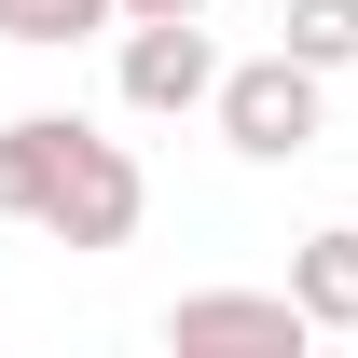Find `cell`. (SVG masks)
Masks as SVG:
<instances>
[{
	"mask_svg": "<svg viewBox=\"0 0 358 358\" xmlns=\"http://www.w3.org/2000/svg\"><path fill=\"white\" fill-rule=\"evenodd\" d=\"M96 28H124V0H0V42L14 55H69Z\"/></svg>",
	"mask_w": 358,
	"mask_h": 358,
	"instance_id": "6",
	"label": "cell"
},
{
	"mask_svg": "<svg viewBox=\"0 0 358 358\" xmlns=\"http://www.w3.org/2000/svg\"><path fill=\"white\" fill-rule=\"evenodd\" d=\"M221 83V42H207V14H124V110H207Z\"/></svg>",
	"mask_w": 358,
	"mask_h": 358,
	"instance_id": "4",
	"label": "cell"
},
{
	"mask_svg": "<svg viewBox=\"0 0 358 358\" xmlns=\"http://www.w3.org/2000/svg\"><path fill=\"white\" fill-rule=\"evenodd\" d=\"M124 14H207V0H124Z\"/></svg>",
	"mask_w": 358,
	"mask_h": 358,
	"instance_id": "8",
	"label": "cell"
},
{
	"mask_svg": "<svg viewBox=\"0 0 358 358\" xmlns=\"http://www.w3.org/2000/svg\"><path fill=\"white\" fill-rule=\"evenodd\" d=\"M207 110H221V152L289 166V152H317V124H331V69H303V55H248V69L207 83Z\"/></svg>",
	"mask_w": 358,
	"mask_h": 358,
	"instance_id": "2",
	"label": "cell"
},
{
	"mask_svg": "<svg viewBox=\"0 0 358 358\" xmlns=\"http://www.w3.org/2000/svg\"><path fill=\"white\" fill-rule=\"evenodd\" d=\"M138 207H152V179H138L124 138L69 124V110H14L0 124V221L55 234V248H124Z\"/></svg>",
	"mask_w": 358,
	"mask_h": 358,
	"instance_id": "1",
	"label": "cell"
},
{
	"mask_svg": "<svg viewBox=\"0 0 358 358\" xmlns=\"http://www.w3.org/2000/svg\"><path fill=\"white\" fill-rule=\"evenodd\" d=\"M289 303H303V331H358V221H317L289 248Z\"/></svg>",
	"mask_w": 358,
	"mask_h": 358,
	"instance_id": "5",
	"label": "cell"
},
{
	"mask_svg": "<svg viewBox=\"0 0 358 358\" xmlns=\"http://www.w3.org/2000/svg\"><path fill=\"white\" fill-rule=\"evenodd\" d=\"M166 345L179 358H303V303L289 289H179Z\"/></svg>",
	"mask_w": 358,
	"mask_h": 358,
	"instance_id": "3",
	"label": "cell"
},
{
	"mask_svg": "<svg viewBox=\"0 0 358 358\" xmlns=\"http://www.w3.org/2000/svg\"><path fill=\"white\" fill-rule=\"evenodd\" d=\"M275 55H303V69H358V0H289V14H275Z\"/></svg>",
	"mask_w": 358,
	"mask_h": 358,
	"instance_id": "7",
	"label": "cell"
}]
</instances>
